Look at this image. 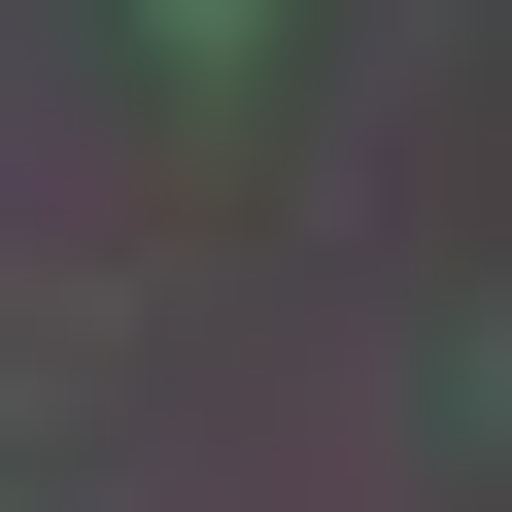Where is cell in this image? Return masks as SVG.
<instances>
[{"instance_id": "cell-1", "label": "cell", "mask_w": 512, "mask_h": 512, "mask_svg": "<svg viewBox=\"0 0 512 512\" xmlns=\"http://www.w3.org/2000/svg\"><path fill=\"white\" fill-rule=\"evenodd\" d=\"M137 35H171V69H239V35H274V0H137Z\"/></svg>"}]
</instances>
